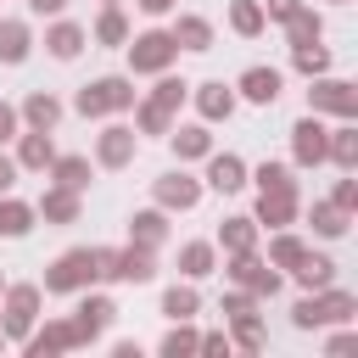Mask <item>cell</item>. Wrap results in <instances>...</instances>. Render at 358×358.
<instances>
[{
  "label": "cell",
  "instance_id": "22",
  "mask_svg": "<svg viewBox=\"0 0 358 358\" xmlns=\"http://www.w3.org/2000/svg\"><path fill=\"white\" fill-rule=\"evenodd\" d=\"M179 151H185V157H196V151H207V134H201V129H190V134H179Z\"/></svg>",
  "mask_w": 358,
  "mask_h": 358
},
{
  "label": "cell",
  "instance_id": "6",
  "mask_svg": "<svg viewBox=\"0 0 358 358\" xmlns=\"http://www.w3.org/2000/svg\"><path fill=\"white\" fill-rule=\"evenodd\" d=\"M22 50H28V34H22L17 22H6V28H0V56H6V62H22Z\"/></svg>",
  "mask_w": 358,
  "mask_h": 358
},
{
  "label": "cell",
  "instance_id": "17",
  "mask_svg": "<svg viewBox=\"0 0 358 358\" xmlns=\"http://www.w3.org/2000/svg\"><path fill=\"white\" fill-rule=\"evenodd\" d=\"M201 112H207V117H218V112H229V95H224L218 84H207V95H201Z\"/></svg>",
  "mask_w": 358,
  "mask_h": 358
},
{
  "label": "cell",
  "instance_id": "27",
  "mask_svg": "<svg viewBox=\"0 0 358 358\" xmlns=\"http://www.w3.org/2000/svg\"><path fill=\"white\" fill-rule=\"evenodd\" d=\"M274 257H280V263H296L302 252H296V241H280V246H274Z\"/></svg>",
  "mask_w": 358,
  "mask_h": 358
},
{
  "label": "cell",
  "instance_id": "29",
  "mask_svg": "<svg viewBox=\"0 0 358 358\" xmlns=\"http://www.w3.org/2000/svg\"><path fill=\"white\" fill-rule=\"evenodd\" d=\"M6 185H11V162L0 157V190H6Z\"/></svg>",
  "mask_w": 358,
  "mask_h": 358
},
{
  "label": "cell",
  "instance_id": "8",
  "mask_svg": "<svg viewBox=\"0 0 358 358\" xmlns=\"http://www.w3.org/2000/svg\"><path fill=\"white\" fill-rule=\"evenodd\" d=\"M213 185H218V190H235V185H241V162H235V157H218V162H213Z\"/></svg>",
  "mask_w": 358,
  "mask_h": 358
},
{
  "label": "cell",
  "instance_id": "13",
  "mask_svg": "<svg viewBox=\"0 0 358 358\" xmlns=\"http://www.w3.org/2000/svg\"><path fill=\"white\" fill-rule=\"evenodd\" d=\"M101 157H106V162H123V157H129V134H123V129H112V134H106V145H101Z\"/></svg>",
  "mask_w": 358,
  "mask_h": 358
},
{
  "label": "cell",
  "instance_id": "5",
  "mask_svg": "<svg viewBox=\"0 0 358 358\" xmlns=\"http://www.w3.org/2000/svg\"><path fill=\"white\" fill-rule=\"evenodd\" d=\"M246 95H252V101H274V95H280V73L252 67V73H246Z\"/></svg>",
  "mask_w": 358,
  "mask_h": 358
},
{
  "label": "cell",
  "instance_id": "7",
  "mask_svg": "<svg viewBox=\"0 0 358 358\" xmlns=\"http://www.w3.org/2000/svg\"><path fill=\"white\" fill-rule=\"evenodd\" d=\"M78 313H84V319H78V336H90V330H101V324L112 319V302H84Z\"/></svg>",
  "mask_w": 358,
  "mask_h": 358
},
{
  "label": "cell",
  "instance_id": "20",
  "mask_svg": "<svg viewBox=\"0 0 358 358\" xmlns=\"http://www.w3.org/2000/svg\"><path fill=\"white\" fill-rule=\"evenodd\" d=\"M302 280H308V285H324V280H330V263H324V257H308V263H302Z\"/></svg>",
  "mask_w": 358,
  "mask_h": 358
},
{
  "label": "cell",
  "instance_id": "12",
  "mask_svg": "<svg viewBox=\"0 0 358 358\" xmlns=\"http://www.w3.org/2000/svg\"><path fill=\"white\" fill-rule=\"evenodd\" d=\"M319 101H324V106H336V112H352V95H347V84H324V90H319Z\"/></svg>",
  "mask_w": 358,
  "mask_h": 358
},
{
  "label": "cell",
  "instance_id": "30",
  "mask_svg": "<svg viewBox=\"0 0 358 358\" xmlns=\"http://www.w3.org/2000/svg\"><path fill=\"white\" fill-rule=\"evenodd\" d=\"M56 6H62V0H34V11H56Z\"/></svg>",
  "mask_w": 358,
  "mask_h": 358
},
{
  "label": "cell",
  "instance_id": "11",
  "mask_svg": "<svg viewBox=\"0 0 358 358\" xmlns=\"http://www.w3.org/2000/svg\"><path fill=\"white\" fill-rule=\"evenodd\" d=\"M28 117H34L39 129H50V123H56V101H50V95H34V101H28Z\"/></svg>",
  "mask_w": 358,
  "mask_h": 358
},
{
  "label": "cell",
  "instance_id": "23",
  "mask_svg": "<svg viewBox=\"0 0 358 358\" xmlns=\"http://www.w3.org/2000/svg\"><path fill=\"white\" fill-rule=\"evenodd\" d=\"M62 185H84V162H62Z\"/></svg>",
  "mask_w": 358,
  "mask_h": 358
},
{
  "label": "cell",
  "instance_id": "15",
  "mask_svg": "<svg viewBox=\"0 0 358 358\" xmlns=\"http://www.w3.org/2000/svg\"><path fill=\"white\" fill-rule=\"evenodd\" d=\"M179 39H185L190 50H201V45H207V22H196V17H190V22H179Z\"/></svg>",
  "mask_w": 358,
  "mask_h": 358
},
{
  "label": "cell",
  "instance_id": "1",
  "mask_svg": "<svg viewBox=\"0 0 358 358\" xmlns=\"http://www.w3.org/2000/svg\"><path fill=\"white\" fill-rule=\"evenodd\" d=\"M78 106H84V112H106V106H129V84H123V78H101V84H90V90L78 95Z\"/></svg>",
  "mask_w": 358,
  "mask_h": 358
},
{
  "label": "cell",
  "instance_id": "9",
  "mask_svg": "<svg viewBox=\"0 0 358 358\" xmlns=\"http://www.w3.org/2000/svg\"><path fill=\"white\" fill-rule=\"evenodd\" d=\"M22 229H28V207L6 201V207H0V235H22Z\"/></svg>",
  "mask_w": 358,
  "mask_h": 358
},
{
  "label": "cell",
  "instance_id": "2",
  "mask_svg": "<svg viewBox=\"0 0 358 358\" xmlns=\"http://www.w3.org/2000/svg\"><path fill=\"white\" fill-rule=\"evenodd\" d=\"M90 274H95V257H90V252H73V257H62V263L50 268L45 285H50V291H67V285H78V280H90Z\"/></svg>",
  "mask_w": 358,
  "mask_h": 358
},
{
  "label": "cell",
  "instance_id": "3",
  "mask_svg": "<svg viewBox=\"0 0 358 358\" xmlns=\"http://www.w3.org/2000/svg\"><path fill=\"white\" fill-rule=\"evenodd\" d=\"M168 56H173V39H168V34H145L140 50H134V67H162Z\"/></svg>",
  "mask_w": 358,
  "mask_h": 358
},
{
  "label": "cell",
  "instance_id": "10",
  "mask_svg": "<svg viewBox=\"0 0 358 358\" xmlns=\"http://www.w3.org/2000/svg\"><path fill=\"white\" fill-rule=\"evenodd\" d=\"M28 319H34V291H17L11 296V330H28Z\"/></svg>",
  "mask_w": 358,
  "mask_h": 358
},
{
  "label": "cell",
  "instance_id": "21",
  "mask_svg": "<svg viewBox=\"0 0 358 358\" xmlns=\"http://www.w3.org/2000/svg\"><path fill=\"white\" fill-rule=\"evenodd\" d=\"M168 313H173V319L196 313V296H190V291H168Z\"/></svg>",
  "mask_w": 358,
  "mask_h": 358
},
{
  "label": "cell",
  "instance_id": "26",
  "mask_svg": "<svg viewBox=\"0 0 358 358\" xmlns=\"http://www.w3.org/2000/svg\"><path fill=\"white\" fill-rule=\"evenodd\" d=\"M246 241H252V235H246V218H241V224H229V246H235V252H241V246H246Z\"/></svg>",
  "mask_w": 358,
  "mask_h": 358
},
{
  "label": "cell",
  "instance_id": "24",
  "mask_svg": "<svg viewBox=\"0 0 358 358\" xmlns=\"http://www.w3.org/2000/svg\"><path fill=\"white\" fill-rule=\"evenodd\" d=\"M296 62H302V67H308V73H319V67H324V50H302V56H296Z\"/></svg>",
  "mask_w": 358,
  "mask_h": 358
},
{
  "label": "cell",
  "instance_id": "16",
  "mask_svg": "<svg viewBox=\"0 0 358 358\" xmlns=\"http://www.w3.org/2000/svg\"><path fill=\"white\" fill-rule=\"evenodd\" d=\"M50 50H56V56H73V50H78V28H56V34H50Z\"/></svg>",
  "mask_w": 358,
  "mask_h": 358
},
{
  "label": "cell",
  "instance_id": "28",
  "mask_svg": "<svg viewBox=\"0 0 358 358\" xmlns=\"http://www.w3.org/2000/svg\"><path fill=\"white\" fill-rule=\"evenodd\" d=\"M6 134H11V112L0 106V140H6Z\"/></svg>",
  "mask_w": 358,
  "mask_h": 358
},
{
  "label": "cell",
  "instance_id": "4",
  "mask_svg": "<svg viewBox=\"0 0 358 358\" xmlns=\"http://www.w3.org/2000/svg\"><path fill=\"white\" fill-rule=\"evenodd\" d=\"M296 157L302 162H319L324 157V129L319 123H296Z\"/></svg>",
  "mask_w": 358,
  "mask_h": 358
},
{
  "label": "cell",
  "instance_id": "19",
  "mask_svg": "<svg viewBox=\"0 0 358 358\" xmlns=\"http://www.w3.org/2000/svg\"><path fill=\"white\" fill-rule=\"evenodd\" d=\"M207 263H213L207 246H185V268H190V274H207Z\"/></svg>",
  "mask_w": 358,
  "mask_h": 358
},
{
  "label": "cell",
  "instance_id": "14",
  "mask_svg": "<svg viewBox=\"0 0 358 358\" xmlns=\"http://www.w3.org/2000/svg\"><path fill=\"white\" fill-rule=\"evenodd\" d=\"M162 201H179V207H190V201H196V185H185V179H168V185H162Z\"/></svg>",
  "mask_w": 358,
  "mask_h": 358
},
{
  "label": "cell",
  "instance_id": "18",
  "mask_svg": "<svg viewBox=\"0 0 358 358\" xmlns=\"http://www.w3.org/2000/svg\"><path fill=\"white\" fill-rule=\"evenodd\" d=\"M22 162H34V168H39V162H50V145H45L39 134H28V140H22Z\"/></svg>",
  "mask_w": 358,
  "mask_h": 358
},
{
  "label": "cell",
  "instance_id": "25",
  "mask_svg": "<svg viewBox=\"0 0 358 358\" xmlns=\"http://www.w3.org/2000/svg\"><path fill=\"white\" fill-rule=\"evenodd\" d=\"M319 229H324V235H341V218H336V213L324 207V213H319Z\"/></svg>",
  "mask_w": 358,
  "mask_h": 358
}]
</instances>
